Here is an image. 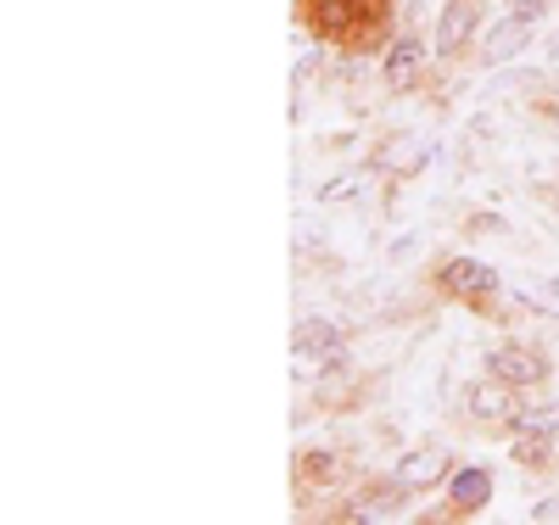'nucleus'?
I'll use <instances>...</instances> for the list:
<instances>
[{
	"mask_svg": "<svg viewBox=\"0 0 559 525\" xmlns=\"http://www.w3.org/2000/svg\"><path fill=\"white\" fill-rule=\"evenodd\" d=\"M342 347H347V336H342V324H336V319H319V313L297 319V330H292V363H297V380H319V363L331 358V353H342Z\"/></svg>",
	"mask_w": 559,
	"mask_h": 525,
	"instance_id": "1",
	"label": "nucleus"
},
{
	"mask_svg": "<svg viewBox=\"0 0 559 525\" xmlns=\"http://www.w3.org/2000/svg\"><path fill=\"white\" fill-rule=\"evenodd\" d=\"M376 7L386 0H302V17L319 39H353L358 23H376Z\"/></svg>",
	"mask_w": 559,
	"mask_h": 525,
	"instance_id": "2",
	"label": "nucleus"
},
{
	"mask_svg": "<svg viewBox=\"0 0 559 525\" xmlns=\"http://www.w3.org/2000/svg\"><path fill=\"white\" fill-rule=\"evenodd\" d=\"M437 285H442L448 297H459V302H492V297L503 291L498 269L481 263V258H448V263L437 269Z\"/></svg>",
	"mask_w": 559,
	"mask_h": 525,
	"instance_id": "3",
	"label": "nucleus"
},
{
	"mask_svg": "<svg viewBox=\"0 0 559 525\" xmlns=\"http://www.w3.org/2000/svg\"><path fill=\"white\" fill-rule=\"evenodd\" d=\"M476 34H481V0H448L437 17V57L442 62L464 57L476 45Z\"/></svg>",
	"mask_w": 559,
	"mask_h": 525,
	"instance_id": "4",
	"label": "nucleus"
},
{
	"mask_svg": "<svg viewBox=\"0 0 559 525\" xmlns=\"http://www.w3.org/2000/svg\"><path fill=\"white\" fill-rule=\"evenodd\" d=\"M426 68H431L426 45H419L414 34H397V39L386 45V62H381V84H386L392 95H408V90H419V84H426Z\"/></svg>",
	"mask_w": 559,
	"mask_h": 525,
	"instance_id": "5",
	"label": "nucleus"
},
{
	"mask_svg": "<svg viewBox=\"0 0 559 525\" xmlns=\"http://www.w3.org/2000/svg\"><path fill=\"white\" fill-rule=\"evenodd\" d=\"M426 163H431V140L414 134V129H397V134H386L381 146H376V168L386 179H414Z\"/></svg>",
	"mask_w": 559,
	"mask_h": 525,
	"instance_id": "6",
	"label": "nucleus"
},
{
	"mask_svg": "<svg viewBox=\"0 0 559 525\" xmlns=\"http://www.w3.org/2000/svg\"><path fill=\"white\" fill-rule=\"evenodd\" d=\"M487 374L509 380L515 392H532V386H543V380H548V363H543V353H532L521 342H503V347L487 353Z\"/></svg>",
	"mask_w": 559,
	"mask_h": 525,
	"instance_id": "7",
	"label": "nucleus"
},
{
	"mask_svg": "<svg viewBox=\"0 0 559 525\" xmlns=\"http://www.w3.org/2000/svg\"><path fill=\"white\" fill-rule=\"evenodd\" d=\"M464 403H471V419H481V425H515V414H521V392L498 374H481Z\"/></svg>",
	"mask_w": 559,
	"mask_h": 525,
	"instance_id": "8",
	"label": "nucleus"
},
{
	"mask_svg": "<svg viewBox=\"0 0 559 525\" xmlns=\"http://www.w3.org/2000/svg\"><path fill=\"white\" fill-rule=\"evenodd\" d=\"M453 475V458H448V448H408L403 458H397V481L403 487H414V492H431V487H442Z\"/></svg>",
	"mask_w": 559,
	"mask_h": 525,
	"instance_id": "9",
	"label": "nucleus"
},
{
	"mask_svg": "<svg viewBox=\"0 0 559 525\" xmlns=\"http://www.w3.org/2000/svg\"><path fill=\"white\" fill-rule=\"evenodd\" d=\"M492 503V475L481 464H453L448 475V509L453 514H481Z\"/></svg>",
	"mask_w": 559,
	"mask_h": 525,
	"instance_id": "10",
	"label": "nucleus"
},
{
	"mask_svg": "<svg viewBox=\"0 0 559 525\" xmlns=\"http://www.w3.org/2000/svg\"><path fill=\"white\" fill-rule=\"evenodd\" d=\"M376 163L369 168H342V174H331L319 184V207H358V202H369V190H376Z\"/></svg>",
	"mask_w": 559,
	"mask_h": 525,
	"instance_id": "11",
	"label": "nucleus"
},
{
	"mask_svg": "<svg viewBox=\"0 0 559 525\" xmlns=\"http://www.w3.org/2000/svg\"><path fill=\"white\" fill-rule=\"evenodd\" d=\"M532 45V23H521V17H498L492 23V34L481 39V62L487 68H509L521 51Z\"/></svg>",
	"mask_w": 559,
	"mask_h": 525,
	"instance_id": "12",
	"label": "nucleus"
},
{
	"mask_svg": "<svg viewBox=\"0 0 559 525\" xmlns=\"http://www.w3.org/2000/svg\"><path fill=\"white\" fill-rule=\"evenodd\" d=\"M342 475H347V464H342V453H331V448H313V453L297 458V487H302V492H331Z\"/></svg>",
	"mask_w": 559,
	"mask_h": 525,
	"instance_id": "13",
	"label": "nucleus"
},
{
	"mask_svg": "<svg viewBox=\"0 0 559 525\" xmlns=\"http://www.w3.org/2000/svg\"><path fill=\"white\" fill-rule=\"evenodd\" d=\"M408 492L414 487H403L397 475H392V487H381V492H364V498H353L347 509H342V520H392L403 503H408Z\"/></svg>",
	"mask_w": 559,
	"mask_h": 525,
	"instance_id": "14",
	"label": "nucleus"
},
{
	"mask_svg": "<svg viewBox=\"0 0 559 525\" xmlns=\"http://www.w3.org/2000/svg\"><path fill=\"white\" fill-rule=\"evenodd\" d=\"M515 431H532V437L559 442V403H543V408H526V403H521V414H515Z\"/></svg>",
	"mask_w": 559,
	"mask_h": 525,
	"instance_id": "15",
	"label": "nucleus"
},
{
	"mask_svg": "<svg viewBox=\"0 0 559 525\" xmlns=\"http://www.w3.org/2000/svg\"><path fill=\"white\" fill-rule=\"evenodd\" d=\"M554 453H559V442L532 437V431H515V464H526V469H548Z\"/></svg>",
	"mask_w": 559,
	"mask_h": 525,
	"instance_id": "16",
	"label": "nucleus"
},
{
	"mask_svg": "<svg viewBox=\"0 0 559 525\" xmlns=\"http://www.w3.org/2000/svg\"><path fill=\"white\" fill-rule=\"evenodd\" d=\"M521 302L537 308V313H548V319H559V279H532L526 291H521Z\"/></svg>",
	"mask_w": 559,
	"mask_h": 525,
	"instance_id": "17",
	"label": "nucleus"
},
{
	"mask_svg": "<svg viewBox=\"0 0 559 525\" xmlns=\"http://www.w3.org/2000/svg\"><path fill=\"white\" fill-rule=\"evenodd\" d=\"M548 12H554V0H509V17H521V23H532V28H537Z\"/></svg>",
	"mask_w": 559,
	"mask_h": 525,
	"instance_id": "18",
	"label": "nucleus"
},
{
	"mask_svg": "<svg viewBox=\"0 0 559 525\" xmlns=\"http://www.w3.org/2000/svg\"><path fill=\"white\" fill-rule=\"evenodd\" d=\"M319 224H308V218H297V252H319Z\"/></svg>",
	"mask_w": 559,
	"mask_h": 525,
	"instance_id": "19",
	"label": "nucleus"
}]
</instances>
